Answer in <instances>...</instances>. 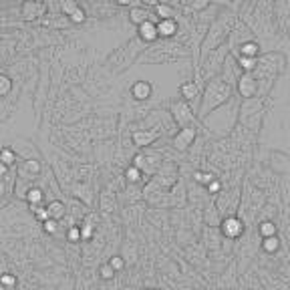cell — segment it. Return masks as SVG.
Instances as JSON below:
<instances>
[{
	"mask_svg": "<svg viewBox=\"0 0 290 290\" xmlns=\"http://www.w3.org/2000/svg\"><path fill=\"white\" fill-rule=\"evenodd\" d=\"M226 228H224V232L226 234H230V236H236V234H240V222H236V220H228L226 224H224Z\"/></svg>",
	"mask_w": 290,
	"mask_h": 290,
	"instance_id": "1",
	"label": "cell"
},
{
	"mask_svg": "<svg viewBox=\"0 0 290 290\" xmlns=\"http://www.w3.org/2000/svg\"><path fill=\"white\" fill-rule=\"evenodd\" d=\"M262 232H264V234H272V232H274V228H272V224H264V228H262Z\"/></svg>",
	"mask_w": 290,
	"mask_h": 290,
	"instance_id": "4",
	"label": "cell"
},
{
	"mask_svg": "<svg viewBox=\"0 0 290 290\" xmlns=\"http://www.w3.org/2000/svg\"><path fill=\"white\" fill-rule=\"evenodd\" d=\"M175 117H177V121L181 119V121H187V119H191L189 115H187V109H185V105H175Z\"/></svg>",
	"mask_w": 290,
	"mask_h": 290,
	"instance_id": "2",
	"label": "cell"
},
{
	"mask_svg": "<svg viewBox=\"0 0 290 290\" xmlns=\"http://www.w3.org/2000/svg\"><path fill=\"white\" fill-rule=\"evenodd\" d=\"M264 246H266L268 250H274V248L278 246V242H276L274 238H270V240H266V244H264Z\"/></svg>",
	"mask_w": 290,
	"mask_h": 290,
	"instance_id": "3",
	"label": "cell"
}]
</instances>
